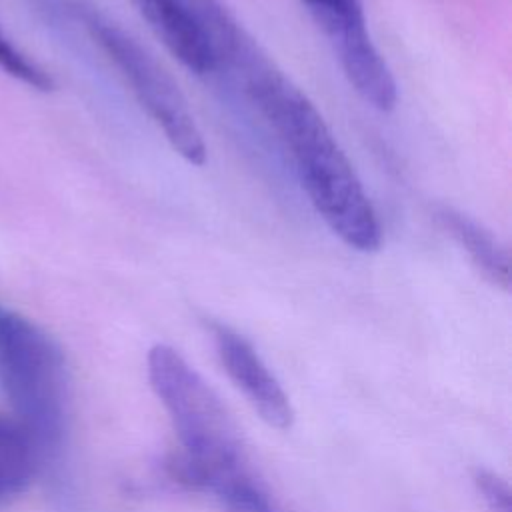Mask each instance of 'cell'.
I'll return each instance as SVG.
<instances>
[{
    "instance_id": "cell-1",
    "label": "cell",
    "mask_w": 512,
    "mask_h": 512,
    "mask_svg": "<svg viewBox=\"0 0 512 512\" xmlns=\"http://www.w3.org/2000/svg\"><path fill=\"white\" fill-rule=\"evenodd\" d=\"M256 52L238 70L250 100L290 152L310 204L346 246L358 252L378 250V214L336 136L312 100Z\"/></svg>"
},
{
    "instance_id": "cell-2",
    "label": "cell",
    "mask_w": 512,
    "mask_h": 512,
    "mask_svg": "<svg viewBox=\"0 0 512 512\" xmlns=\"http://www.w3.org/2000/svg\"><path fill=\"white\" fill-rule=\"evenodd\" d=\"M146 364L182 448L172 464L176 476L214 496L252 480L240 432L212 386L168 344H154Z\"/></svg>"
},
{
    "instance_id": "cell-3",
    "label": "cell",
    "mask_w": 512,
    "mask_h": 512,
    "mask_svg": "<svg viewBox=\"0 0 512 512\" xmlns=\"http://www.w3.org/2000/svg\"><path fill=\"white\" fill-rule=\"evenodd\" d=\"M0 390L14 416L52 460L68 428V370L58 342L0 304Z\"/></svg>"
},
{
    "instance_id": "cell-4",
    "label": "cell",
    "mask_w": 512,
    "mask_h": 512,
    "mask_svg": "<svg viewBox=\"0 0 512 512\" xmlns=\"http://www.w3.org/2000/svg\"><path fill=\"white\" fill-rule=\"evenodd\" d=\"M76 8L92 40L130 84L140 106L148 112L170 146L186 162L202 166L206 162V142L174 78L124 28L88 6Z\"/></svg>"
},
{
    "instance_id": "cell-5",
    "label": "cell",
    "mask_w": 512,
    "mask_h": 512,
    "mask_svg": "<svg viewBox=\"0 0 512 512\" xmlns=\"http://www.w3.org/2000/svg\"><path fill=\"white\" fill-rule=\"evenodd\" d=\"M212 338L228 378L258 416L276 430H288L294 422L290 398L254 346L242 334L218 322L212 324Z\"/></svg>"
},
{
    "instance_id": "cell-6",
    "label": "cell",
    "mask_w": 512,
    "mask_h": 512,
    "mask_svg": "<svg viewBox=\"0 0 512 512\" xmlns=\"http://www.w3.org/2000/svg\"><path fill=\"white\" fill-rule=\"evenodd\" d=\"M162 44L194 74L218 66L210 38L186 0H132Z\"/></svg>"
},
{
    "instance_id": "cell-7",
    "label": "cell",
    "mask_w": 512,
    "mask_h": 512,
    "mask_svg": "<svg viewBox=\"0 0 512 512\" xmlns=\"http://www.w3.org/2000/svg\"><path fill=\"white\" fill-rule=\"evenodd\" d=\"M436 220L440 228L470 256L480 274L494 286L508 290L510 286V262L506 248L498 238L478 224L468 214L452 208L440 206L436 210Z\"/></svg>"
},
{
    "instance_id": "cell-8",
    "label": "cell",
    "mask_w": 512,
    "mask_h": 512,
    "mask_svg": "<svg viewBox=\"0 0 512 512\" xmlns=\"http://www.w3.org/2000/svg\"><path fill=\"white\" fill-rule=\"evenodd\" d=\"M44 462L34 436L16 418L0 416V500L24 492Z\"/></svg>"
},
{
    "instance_id": "cell-9",
    "label": "cell",
    "mask_w": 512,
    "mask_h": 512,
    "mask_svg": "<svg viewBox=\"0 0 512 512\" xmlns=\"http://www.w3.org/2000/svg\"><path fill=\"white\" fill-rule=\"evenodd\" d=\"M0 70L14 80L38 90V92H48L54 88V80L50 74L38 66L26 52H22L10 36L4 34L0 28Z\"/></svg>"
},
{
    "instance_id": "cell-10",
    "label": "cell",
    "mask_w": 512,
    "mask_h": 512,
    "mask_svg": "<svg viewBox=\"0 0 512 512\" xmlns=\"http://www.w3.org/2000/svg\"><path fill=\"white\" fill-rule=\"evenodd\" d=\"M320 26V30L328 32L346 22L364 16L360 0H302Z\"/></svg>"
},
{
    "instance_id": "cell-11",
    "label": "cell",
    "mask_w": 512,
    "mask_h": 512,
    "mask_svg": "<svg viewBox=\"0 0 512 512\" xmlns=\"http://www.w3.org/2000/svg\"><path fill=\"white\" fill-rule=\"evenodd\" d=\"M474 486L490 512H510L512 510L510 486L496 472L478 468L474 472Z\"/></svg>"
}]
</instances>
